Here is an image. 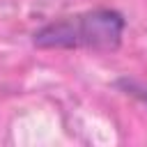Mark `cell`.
Returning <instances> with one entry per match:
<instances>
[{
  "label": "cell",
  "mask_w": 147,
  "mask_h": 147,
  "mask_svg": "<svg viewBox=\"0 0 147 147\" xmlns=\"http://www.w3.org/2000/svg\"><path fill=\"white\" fill-rule=\"evenodd\" d=\"M122 30L124 21L119 14L96 9L46 25L34 34V44L46 48H115Z\"/></svg>",
  "instance_id": "obj_1"
}]
</instances>
